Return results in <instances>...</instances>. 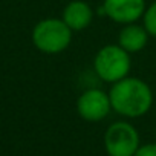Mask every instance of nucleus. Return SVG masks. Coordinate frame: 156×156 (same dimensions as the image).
Returning a JSON list of instances; mask_svg holds the SVG:
<instances>
[{"label":"nucleus","mask_w":156,"mask_h":156,"mask_svg":"<svg viewBox=\"0 0 156 156\" xmlns=\"http://www.w3.org/2000/svg\"><path fill=\"white\" fill-rule=\"evenodd\" d=\"M112 110L109 94L101 89H87L76 100V112L87 122L103 121Z\"/></svg>","instance_id":"5"},{"label":"nucleus","mask_w":156,"mask_h":156,"mask_svg":"<svg viewBox=\"0 0 156 156\" xmlns=\"http://www.w3.org/2000/svg\"><path fill=\"white\" fill-rule=\"evenodd\" d=\"M145 0H104L103 11L115 23L129 25L139 20L145 12Z\"/></svg>","instance_id":"6"},{"label":"nucleus","mask_w":156,"mask_h":156,"mask_svg":"<svg viewBox=\"0 0 156 156\" xmlns=\"http://www.w3.org/2000/svg\"><path fill=\"white\" fill-rule=\"evenodd\" d=\"M61 19L72 31H83L90 26L94 20V9L83 0H72L64 6Z\"/></svg>","instance_id":"7"},{"label":"nucleus","mask_w":156,"mask_h":156,"mask_svg":"<svg viewBox=\"0 0 156 156\" xmlns=\"http://www.w3.org/2000/svg\"><path fill=\"white\" fill-rule=\"evenodd\" d=\"M112 110L124 118H139L145 115L153 104L150 86L138 76H126L112 84L109 90Z\"/></svg>","instance_id":"1"},{"label":"nucleus","mask_w":156,"mask_h":156,"mask_svg":"<svg viewBox=\"0 0 156 156\" xmlns=\"http://www.w3.org/2000/svg\"><path fill=\"white\" fill-rule=\"evenodd\" d=\"M72 32L63 19H43L32 29V43L43 54H60L69 48Z\"/></svg>","instance_id":"2"},{"label":"nucleus","mask_w":156,"mask_h":156,"mask_svg":"<svg viewBox=\"0 0 156 156\" xmlns=\"http://www.w3.org/2000/svg\"><path fill=\"white\" fill-rule=\"evenodd\" d=\"M104 148L109 156H133L139 148V133L127 121L112 122L104 132Z\"/></svg>","instance_id":"4"},{"label":"nucleus","mask_w":156,"mask_h":156,"mask_svg":"<svg viewBox=\"0 0 156 156\" xmlns=\"http://www.w3.org/2000/svg\"><path fill=\"white\" fill-rule=\"evenodd\" d=\"M142 20H144V28L147 29L150 37L156 38V0L151 5L147 6V9L142 16Z\"/></svg>","instance_id":"9"},{"label":"nucleus","mask_w":156,"mask_h":156,"mask_svg":"<svg viewBox=\"0 0 156 156\" xmlns=\"http://www.w3.org/2000/svg\"><path fill=\"white\" fill-rule=\"evenodd\" d=\"M133 156H156V142H150L145 145H139L138 151Z\"/></svg>","instance_id":"10"},{"label":"nucleus","mask_w":156,"mask_h":156,"mask_svg":"<svg viewBox=\"0 0 156 156\" xmlns=\"http://www.w3.org/2000/svg\"><path fill=\"white\" fill-rule=\"evenodd\" d=\"M148 37H150V34L147 32L144 25L141 26V25H136V22H135V23L124 25L121 28V31L118 34V44L129 54H136L145 48Z\"/></svg>","instance_id":"8"},{"label":"nucleus","mask_w":156,"mask_h":156,"mask_svg":"<svg viewBox=\"0 0 156 156\" xmlns=\"http://www.w3.org/2000/svg\"><path fill=\"white\" fill-rule=\"evenodd\" d=\"M130 67H132L130 54L124 51L118 43L103 46L94 58V69L97 75L103 81L110 84L129 76Z\"/></svg>","instance_id":"3"}]
</instances>
